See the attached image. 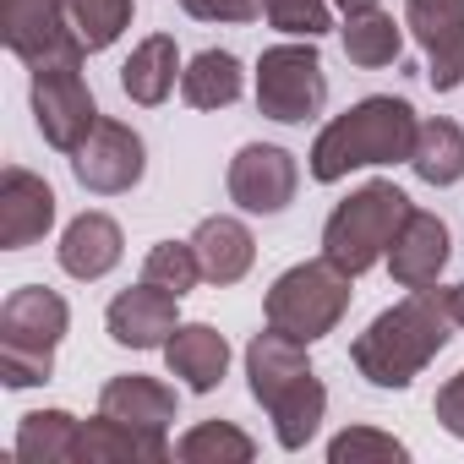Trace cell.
Wrapping results in <instances>:
<instances>
[{
	"instance_id": "31",
	"label": "cell",
	"mask_w": 464,
	"mask_h": 464,
	"mask_svg": "<svg viewBox=\"0 0 464 464\" xmlns=\"http://www.w3.org/2000/svg\"><path fill=\"white\" fill-rule=\"evenodd\" d=\"M180 6L197 23H252V17H263V0H180Z\"/></svg>"
},
{
	"instance_id": "27",
	"label": "cell",
	"mask_w": 464,
	"mask_h": 464,
	"mask_svg": "<svg viewBox=\"0 0 464 464\" xmlns=\"http://www.w3.org/2000/svg\"><path fill=\"white\" fill-rule=\"evenodd\" d=\"M66 6V23L77 28V39L88 44V55L93 50H110L126 28H131V0H61Z\"/></svg>"
},
{
	"instance_id": "22",
	"label": "cell",
	"mask_w": 464,
	"mask_h": 464,
	"mask_svg": "<svg viewBox=\"0 0 464 464\" xmlns=\"http://www.w3.org/2000/svg\"><path fill=\"white\" fill-rule=\"evenodd\" d=\"M241 88H246V77H241V61L229 50H202L180 72V99L191 110H229L241 99Z\"/></svg>"
},
{
	"instance_id": "10",
	"label": "cell",
	"mask_w": 464,
	"mask_h": 464,
	"mask_svg": "<svg viewBox=\"0 0 464 464\" xmlns=\"http://www.w3.org/2000/svg\"><path fill=\"white\" fill-rule=\"evenodd\" d=\"M229 202H236L241 213H285L295 202V186H301V169H295V153L279 148V142H246L236 159H229Z\"/></svg>"
},
{
	"instance_id": "32",
	"label": "cell",
	"mask_w": 464,
	"mask_h": 464,
	"mask_svg": "<svg viewBox=\"0 0 464 464\" xmlns=\"http://www.w3.org/2000/svg\"><path fill=\"white\" fill-rule=\"evenodd\" d=\"M437 420H442V431H453L464 442V372L437 388Z\"/></svg>"
},
{
	"instance_id": "3",
	"label": "cell",
	"mask_w": 464,
	"mask_h": 464,
	"mask_svg": "<svg viewBox=\"0 0 464 464\" xmlns=\"http://www.w3.org/2000/svg\"><path fill=\"white\" fill-rule=\"evenodd\" d=\"M415 110L410 99H393V93H372L361 104H350L344 115H334L317 142H312V180L334 186L344 180L350 169H366V164H410V148H415Z\"/></svg>"
},
{
	"instance_id": "30",
	"label": "cell",
	"mask_w": 464,
	"mask_h": 464,
	"mask_svg": "<svg viewBox=\"0 0 464 464\" xmlns=\"http://www.w3.org/2000/svg\"><path fill=\"white\" fill-rule=\"evenodd\" d=\"M328 459H334V464H361V459H388V464H399V459H410V448H404L399 437L377 431V426H350V431H339V437L328 442Z\"/></svg>"
},
{
	"instance_id": "33",
	"label": "cell",
	"mask_w": 464,
	"mask_h": 464,
	"mask_svg": "<svg viewBox=\"0 0 464 464\" xmlns=\"http://www.w3.org/2000/svg\"><path fill=\"white\" fill-rule=\"evenodd\" d=\"M448 306H453V323L464 328V285H453V290H448Z\"/></svg>"
},
{
	"instance_id": "13",
	"label": "cell",
	"mask_w": 464,
	"mask_h": 464,
	"mask_svg": "<svg viewBox=\"0 0 464 464\" xmlns=\"http://www.w3.org/2000/svg\"><path fill=\"white\" fill-rule=\"evenodd\" d=\"M175 306H180V295H169V290H159V285L142 279V285H131V290H121L110 301L104 328H110V339L121 350H164L169 334L180 328L175 323Z\"/></svg>"
},
{
	"instance_id": "24",
	"label": "cell",
	"mask_w": 464,
	"mask_h": 464,
	"mask_svg": "<svg viewBox=\"0 0 464 464\" xmlns=\"http://www.w3.org/2000/svg\"><path fill=\"white\" fill-rule=\"evenodd\" d=\"M77 431H82V420L72 410H34V415H23L12 453L23 464H72L77 459Z\"/></svg>"
},
{
	"instance_id": "28",
	"label": "cell",
	"mask_w": 464,
	"mask_h": 464,
	"mask_svg": "<svg viewBox=\"0 0 464 464\" xmlns=\"http://www.w3.org/2000/svg\"><path fill=\"white\" fill-rule=\"evenodd\" d=\"M142 279L169 290V295H191L197 279H202V263H197V246L191 241H159L148 257H142Z\"/></svg>"
},
{
	"instance_id": "4",
	"label": "cell",
	"mask_w": 464,
	"mask_h": 464,
	"mask_svg": "<svg viewBox=\"0 0 464 464\" xmlns=\"http://www.w3.org/2000/svg\"><path fill=\"white\" fill-rule=\"evenodd\" d=\"M72 328V306L44 290V285H23L0 306V377L6 388H39L55 372V350Z\"/></svg>"
},
{
	"instance_id": "19",
	"label": "cell",
	"mask_w": 464,
	"mask_h": 464,
	"mask_svg": "<svg viewBox=\"0 0 464 464\" xmlns=\"http://www.w3.org/2000/svg\"><path fill=\"white\" fill-rule=\"evenodd\" d=\"M164 361H169V377H180L191 393H213L229 372V344L208 323H180L164 344Z\"/></svg>"
},
{
	"instance_id": "7",
	"label": "cell",
	"mask_w": 464,
	"mask_h": 464,
	"mask_svg": "<svg viewBox=\"0 0 464 464\" xmlns=\"http://www.w3.org/2000/svg\"><path fill=\"white\" fill-rule=\"evenodd\" d=\"M328 104V77H323V55L317 39H295V44H274L257 61V110L279 126H301Z\"/></svg>"
},
{
	"instance_id": "5",
	"label": "cell",
	"mask_w": 464,
	"mask_h": 464,
	"mask_svg": "<svg viewBox=\"0 0 464 464\" xmlns=\"http://www.w3.org/2000/svg\"><path fill=\"white\" fill-rule=\"evenodd\" d=\"M410 218V197L393 180H366L361 191H350L328 224H323V257L339 263L350 279H361L366 268L388 263V246Z\"/></svg>"
},
{
	"instance_id": "26",
	"label": "cell",
	"mask_w": 464,
	"mask_h": 464,
	"mask_svg": "<svg viewBox=\"0 0 464 464\" xmlns=\"http://www.w3.org/2000/svg\"><path fill=\"white\" fill-rule=\"evenodd\" d=\"M175 459L180 464H246V459H257V442L229 420H197L175 442Z\"/></svg>"
},
{
	"instance_id": "17",
	"label": "cell",
	"mask_w": 464,
	"mask_h": 464,
	"mask_svg": "<svg viewBox=\"0 0 464 464\" xmlns=\"http://www.w3.org/2000/svg\"><path fill=\"white\" fill-rule=\"evenodd\" d=\"M191 246H197V263H202V279L208 285H241L257 263V241H252V229L241 218H229V213H213L191 229Z\"/></svg>"
},
{
	"instance_id": "34",
	"label": "cell",
	"mask_w": 464,
	"mask_h": 464,
	"mask_svg": "<svg viewBox=\"0 0 464 464\" xmlns=\"http://www.w3.org/2000/svg\"><path fill=\"white\" fill-rule=\"evenodd\" d=\"M334 6H339V12L350 17V12H366V6H377V0H334Z\"/></svg>"
},
{
	"instance_id": "18",
	"label": "cell",
	"mask_w": 464,
	"mask_h": 464,
	"mask_svg": "<svg viewBox=\"0 0 464 464\" xmlns=\"http://www.w3.org/2000/svg\"><path fill=\"white\" fill-rule=\"evenodd\" d=\"M77 459L82 464H164L169 442H164V431H142L115 415H93L77 431Z\"/></svg>"
},
{
	"instance_id": "9",
	"label": "cell",
	"mask_w": 464,
	"mask_h": 464,
	"mask_svg": "<svg viewBox=\"0 0 464 464\" xmlns=\"http://www.w3.org/2000/svg\"><path fill=\"white\" fill-rule=\"evenodd\" d=\"M0 34H6V50L28 72L61 66V61H88V44L66 23L61 0H0Z\"/></svg>"
},
{
	"instance_id": "2",
	"label": "cell",
	"mask_w": 464,
	"mask_h": 464,
	"mask_svg": "<svg viewBox=\"0 0 464 464\" xmlns=\"http://www.w3.org/2000/svg\"><path fill=\"white\" fill-rule=\"evenodd\" d=\"M246 382H252V399L268 410L274 420V437L285 453H301L317 426H323V410H328V388L323 377L312 372L306 361V344L268 328L246 344Z\"/></svg>"
},
{
	"instance_id": "16",
	"label": "cell",
	"mask_w": 464,
	"mask_h": 464,
	"mask_svg": "<svg viewBox=\"0 0 464 464\" xmlns=\"http://www.w3.org/2000/svg\"><path fill=\"white\" fill-rule=\"evenodd\" d=\"M121 252H126V236H121V224H115L110 213H99V208L77 213V218L66 224L61 246H55L61 268H66L72 279H82V285L104 279V274H110V268L121 263Z\"/></svg>"
},
{
	"instance_id": "8",
	"label": "cell",
	"mask_w": 464,
	"mask_h": 464,
	"mask_svg": "<svg viewBox=\"0 0 464 464\" xmlns=\"http://www.w3.org/2000/svg\"><path fill=\"white\" fill-rule=\"evenodd\" d=\"M34 121H39V137L50 148H61V153H77L88 142V131L104 115L93 104L82 61H61V66H39L34 72Z\"/></svg>"
},
{
	"instance_id": "15",
	"label": "cell",
	"mask_w": 464,
	"mask_h": 464,
	"mask_svg": "<svg viewBox=\"0 0 464 464\" xmlns=\"http://www.w3.org/2000/svg\"><path fill=\"white\" fill-rule=\"evenodd\" d=\"M448 252H453V246H448V224H442L437 213L410 208L404 229H399L393 246H388V274H393L404 290H426V285H437V279H442Z\"/></svg>"
},
{
	"instance_id": "21",
	"label": "cell",
	"mask_w": 464,
	"mask_h": 464,
	"mask_svg": "<svg viewBox=\"0 0 464 464\" xmlns=\"http://www.w3.org/2000/svg\"><path fill=\"white\" fill-rule=\"evenodd\" d=\"M180 72H186V66H180L175 39H169V34H148V39L126 55V66H121V88H126L131 104L153 110V104H164V99L175 93Z\"/></svg>"
},
{
	"instance_id": "12",
	"label": "cell",
	"mask_w": 464,
	"mask_h": 464,
	"mask_svg": "<svg viewBox=\"0 0 464 464\" xmlns=\"http://www.w3.org/2000/svg\"><path fill=\"white\" fill-rule=\"evenodd\" d=\"M404 28L426 55V77L437 93L464 82V0H404Z\"/></svg>"
},
{
	"instance_id": "20",
	"label": "cell",
	"mask_w": 464,
	"mask_h": 464,
	"mask_svg": "<svg viewBox=\"0 0 464 464\" xmlns=\"http://www.w3.org/2000/svg\"><path fill=\"white\" fill-rule=\"evenodd\" d=\"M99 415H115V420L142 426V431H164L175 420V388H164L159 377H142V372L110 377L99 388Z\"/></svg>"
},
{
	"instance_id": "23",
	"label": "cell",
	"mask_w": 464,
	"mask_h": 464,
	"mask_svg": "<svg viewBox=\"0 0 464 464\" xmlns=\"http://www.w3.org/2000/svg\"><path fill=\"white\" fill-rule=\"evenodd\" d=\"M339 39H344L350 66H361V72H382V66H393L399 50H404V23H393L382 6H366V12H350V17H344Z\"/></svg>"
},
{
	"instance_id": "25",
	"label": "cell",
	"mask_w": 464,
	"mask_h": 464,
	"mask_svg": "<svg viewBox=\"0 0 464 464\" xmlns=\"http://www.w3.org/2000/svg\"><path fill=\"white\" fill-rule=\"evenodd\" d=\"M410 169L426 180V186H453L464 180V131L442 115L420 121L415 126V148H410Z\"/></svg>"
},
{
	"instance_id": "29",
	"label": "cell",
	"mask_w": 464,
	"mask_h": 464,
	"mask_svg": "<svg viewBox=\"0 0 464 464\" xmlns=\"http://www.w3.org/2000/svg\"><path fill=\"white\" fill-rule=\"evenodd\" d=\"M263 17L290 39H323L334 28V0H263Z\"/></svg>"
},
{
	"instance_id": "1",
	"label": "cell",
	"mask_w": 464,
	"mask_h": 464,
	"mask_svg": "<svg viewBox=\"0 0 464 464\" xmlns=\"http://www.w3.org/2000/svg\"><path fill=\"white\" fill-rule=\"evenodd\" d=\"M448 334H453L448 290L426 285V290H410L399 306L377 312L366 323V334L350 344V361L372 388H410L442 355Z\"/></svg>"
},
{
	"instance_id": "11",
	"label": "cell",
	"mask_w": 464,
	"mask_h": 464,
	"mask_svg": "<svg viewBox=\"0 0 464 464\" xmlns=\"http://www.w3.org/2000/svg\"><path fill=\"white\" fill-rule=\"evenodd\" d=\"M142 169H148V148H142V137H137L126 121H99V126L88 131V142L72 153V175H77V186L93 191V197H121V191H131V186L142 180Z\"/></svg>"
},
{
	"instance_id": "14",
	"label": "cell",
	"mask_w": 464,
	"mask_h": 464,
	"mask_svg": "<svg viewBox=\"0 0 464 464\" xmlns=\"http://www.w3.org/2000/svg\"><path fill=\"white\" fill-rule=\"evenodd\" d=\"M50 224H55V191L44 175L12 164L6 175H0V246L6 252H23L34 241L50 236Z\"/></svg>"
},
{
	"instance_id": "6",
	"label": "cell",
	"mask_w": 464,
	"mask_h": 464,
	"mask_svg": "<svg viewBox=\"0 0 464 464\" xmlns=\"http://www.w3.org/2000/svg\"><path fill=\"white\" fill-rule=\"evenodd\" d=\"M263 312H268V328H279V334L312 344V339L334 334L339 317L350 312V274H344L339 263H328V257L295 263V268H285V274L274 279Z\"/></svg>"
}]
</instances>
